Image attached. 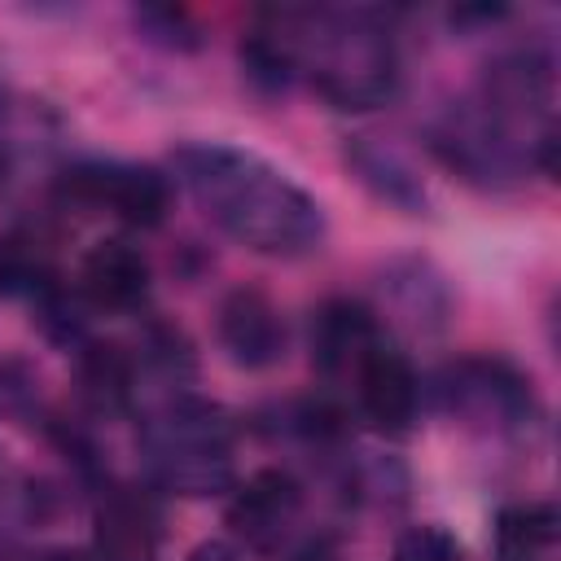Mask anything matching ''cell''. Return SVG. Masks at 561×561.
I'll list each match as a JSON object with an SVG mask.
<instances>
[{
    "label": "cell",
    "instance_id": "cell-1",
    "mask_svg": "<svg viewBox=\"0 0 561 561\" xmlns=\"http://www.w3.org/2000/svg\"><path fill=\"white\" fill-rule=\"evenodd\" d=\"M180 184L193 202L245 250L298 259L324 237L320 202L263 158L232 145H180L171 153Z\"/></svg>",
    "mask_w": 561,
    "mask_h": 561
},
{
    "label": "cell",
    "instance_id": "cell-2",
    "mask_svg": "<svg viewBox=\"0 0 561 561\" xmlns=\"http://www.w3.org/2000/svg\"><path fill=\"white\" fill-rule=\"evenodd\" d=\"M145 456L158 486L215 495L232 482V421L219 403L180 394L145 425Z\"/></svg>",
    "mask_w": 561,
    "mask_h": 561
},
{
    "label": "cell",
    "instance_id": "cell-3",
    "mask_svg": "<svg viewBox=\"0 0 561 561\" xmlns=\"http://www.w3.org/2000/svg\"><path fill=\"white\" fill-rule=\"evenodd\" d=\"M307 35H316V88L342 105V110H368L381 105L394 92V53L390 39L351 26L342 18H311L307 13Z\"/></svg>",
    "mask_w": 561,
    "mask_h": 561
},
{
    "label": "cell",
    "instance_id": "cell-4",
    "mask_svg": "<svg viewBox=\"0 0 561 561\" xmlns=\"http://www.w3.org/2000/svg\"><path fill=\"white\" fill-rule=\"evenodd\" d=\"M61 193L88 206H110L131 228H158L171 206V180L136 162H83L66 171Z\"/></svg>",
    "mask_w": 561,
    "mask_h": 561
},
{
    "label": "cell",
    "instance_id": "cell-5",
    "mask_svg": "<svg viewBox=\"0 0 561 561\" xmlns=\"http://www.w3.org/2000/svg\"><path fill=\"white\" fill-rule=\"evenodd\" d=\"M443 403L473 421L517 425L530 416V381L504 359H460L443 373Z\"/></svg>",
    "mask_w": 561,
    "mask_h": 561
},
{
    "label": "cell",
    "instance_id": "cell-6",
    "mask_svg": "<svg viewBox=\"0 0 561 561\" xmlns=\"http://www.w3.org/2000/svg\"><path fill=\"white\" fill-rule=\"evenodd\" d=\"M298 508H302V486L294 482V473L259 469L237 486V495L228 504V526L250 548L267 552L289 535V526L298 522Z\"/></svg>",
    "mask_w": 561,
    "mask_h": 561
},
{
    "label": "cell",
    "instance_id": "cell-7",
    "mask_svg": "<svg viewBox=\"0 0 561 561\" xmlns=\"http://www.w3.org/2000/svg\"><path fill=\"white\" fill-rule=\"evenodd\" d=\"M219 346L241 368H272L285 355V320L263 289H232L219 302Z\"/></svg>",
    "mask_w": 561,
    "mask_h": 561
},
{
    "label": "cell",
    "instance_id": "cell-8",
    "mask_svg": "<svg viewBox=\"0 0 561 561\" xmlns=\"http://www.w3.org/2000/svg\"><path fill=\"white\" fill-rule=\"evenodd\" d=\"M381 346L377 316L355 298H329L311 311V359L337 377L359 373V364Z\"/></svg>",
    "mask_w": 561,
    "mask_h": 561
},
{
    "label": "cell",
    "instance_id": "cell-9",
    "mask_svg": "<svg viewBox=\"0 0 561 561\" xmlns=\"http://www.w3.org/2000/svg\"><path fill=\"white\" fill-rule=\"evenodd\" d=\"M355 381H359V408H364V416H368L377 430L403 434V430L416 421L421 381H416L408 355H399L394 346L381 342V346L359 364Z\"/></svg>",
    "mask_w": 561,
    "mask_h": 561
},
{
    "label": "cell",
    "instance_id": "cell-10",
    "mask_svg": "<svg viewBox=\"0 0 561 561\" xmlns=\"http://www.w3.org/2000/svg\"><path fill=\"white\" fill-rule=\"evenodd\" d=\"M149 289V263L145 254L123 241V237H105L83 254L79 267V294L105 311H127L145 298Z\"/></svg>",
    "mask_w": 561,
    "mask_h": 561
},
{
    "label": "cell",
    "instance_id": "cell-11",
    "mask_svg": "<svg viewBox=\"0 0 561 561\" xmlns=\"http://www.w3.org/2000/svg\"><path fill=\"white\" fill-rule=\"evenodd\" d=\"M158 543V508L149 504V495L131 491V486H114L105 491L101 508H96V557L105 561H149Z\"/></svg>",
    "mask_w": 561,
    "mask_h": 561
},
{
    "label": "cell",
    "instance_id": "cell-12",
    "mask_svg": "<svg viewBox=\"0 0 561 561\" xmlns=\"http://www.w3.org/2000/svg\"><path fill=\"white\" fill-rule=\"evenodd\" d=\"M346 167L359 175V184L368 193H377L381 202L399 206L403 215H421L425 210V188L412 175V167L394 149L377 145L373 136H351L346 140Z\"/></svg>",
    "mask_w": 561,
    "mask_h": 561
},
{
    "label": "cell",
    "instance_id": "cell-13",
    "mask_svg": "<svg viewBox=\"0 0 561 561\" xmlns=\"http://www.w3.org/2000/svg\"><path fill=\"white\" fill-rule=\"evenodd\" d=\"M557 508L548 500L508 504L495 513V561H539L557 543Z\"/></svg>",
    "mask_w": 561,
    "mask_h": 561
},
{
    "label": "cell",
    "instance_id": "cell-14",
    "mask_svg": "<svg viewBox=\"0 0 561 561\" xmlns=\"http://www.w3.org/2000/svg\"><path fill=\"white\" fill-rule=\"evenodd\" d=\"M79 386L96 412H123L136 390V364L114 342H88L79 351Z\"/></svg>",
    "mask_w": 561,
    "mask_h": 561
},
{
    "label": "cell",
    "instance_id": "cell-15",
    "mask_svg": "<svg viewBox=\"0 0 561 561\" xmlns=\"http://www.w3.org/2000/svg\"><path fill=\"white\" fill-rule=\"evenodd\" d=\"M552 92V61L539 53H513L491 66L486 75V101L495 110H522L530 101H548Z\"/></svg>",
    "mask_w": 561,
    "mask_h": 561
},
{
    "label": "cell",
    "instance_id": "cell-16",
    "mask_svg": "<svg viewBox=\"0 0 561 561\" xmlns=\"http://www.w3.org/2000/svg\"><path fill=\"white\" fill-rule=\"evenodd\" d=\"M48 285H53L48 250L35 237H4L0 241V289L4 294H44Z\"/></svg>",
    "mask_w": 561,
    "mask_h": 561
},
{
    "label": "cell",
    "instance_id": "cell-17",
    "mask_svg": "<svg viewBox=\"0 0 561 561\" xmlns=\"http://www.w3.org/2000/svg\"><path fill=\"white\" fill-rule=\"evenodd\" d=\"M131 22L158 48H175V53L197 48V22H193L188 9H175V4H140V9H131Z\"/></svg>",
    "mask_w": 561,
    "mask_h": 561
},
{
    "label": "cell",
    "instance_id": "cell-18",
    "mask_svg": "<svg viewBox=\"0 0 561 561\" xmlns=\"http://www.w3.org/2000/svg\"><path fill=\"white\" fill-rule=\"evenodd\" d=\"M394 561H460V543L447 526L425 522V526H412L399 535Z\"/></svg>",
    "mask_w": 561,
    "mask_h": 561
},
{
    "label": "cell",
    "instance_id": "cell-19",
    "mask_svg": "<svg viewBox=\"0 0 561 561\" xmlns=\"http://www.w3.org/2000/svg\"><path fill=\"white\" fill-rule=\"evenodd\" d=\"M188 561H245V557H241V548L228 543V539H206V543H197V548L188 552Z\"/></svg>",
    "mask_w": 561,
    "mask_h": 561
}]
</instances>
